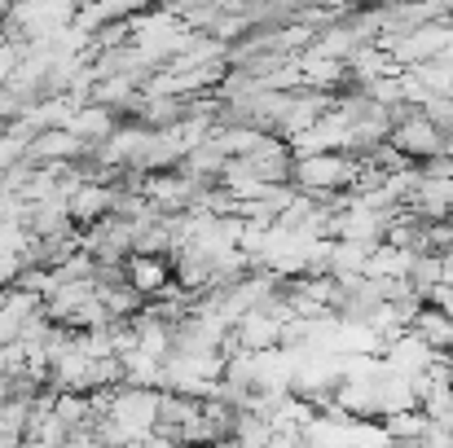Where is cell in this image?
<instances>
[{
	"label": "cell",
	"mask_w": 453,
	"mask_h": 448,
	"mask_svg": "<svg viewBox=\"0 0 453 448\" xmlns=\"http://www.w3.org/2000/svg\"><path fill=\"white\" fill-rule=\"evenodd\" d=\"M291 180L308 194H330L357 180V163L343 154H300V163L291 167Z\"/></svg>",
	"instance_id": "obj_1"
},
{
	"label": "cell",
	"mask_w": 453,
	"mask_h": 448,
	"mask_svg": "<svg viewBox=\"0 0 453 448\" xmlns=\"http://www.w3.org/2000/svg\"><path fill=\"white\" fill-rule=\"evenodd\" d=\"M392 146H396V154H414V158H423V154H436V149L445 146V137H441L436 119L414 115V119L392 124Z\"/></svg>",
	"instance_id": "obj_2"
},
{
	"label": "cell",
	"mask_w": 453,
	"mask_h": 448,
	"mask_svg": "<svg viewBox=\"0 0 453 448\" xmlns=\"http://www.w3.org/2000/svg\"><path fill=\"white\" fill-rule=\"evenodd\" d=\"M410 330H414V334H423V338H427L436 352H453V316L445 312V308H436V303H423Z\"/></svg>",
	"instance_id": "obj_3"
},
{
	"label": "cell",
	"mask_w": 453,
	"mask_h": 448,
	"mask_svg": "<svg viewBox=\"0 0 453 448\" xmlns=\"http://www.w3.org/2000/svg\"><path fill=\"white\" fill-rule=\"evenodd\" d=\"M133 286L137 295H158L167 286V269L158 260H133Z\"/></svg>",
	"instance_id": "obj_4"
},
{
	"label": "cell",
	"mask_w": 453,
	"mask_h": 448,
	"mask_svg": "<svg viewBox=\"0 0 453 448\" xmlns=\"http://www.w3.org/2000/svg\"><path fill=\"white\" fill-rule=\"evenodd\" d=\"M207 448H242V444H238L234 436H225V440H216V444H207Z\"/></svg>",
	"instance_id": "obj_5"
}]
</instances>
